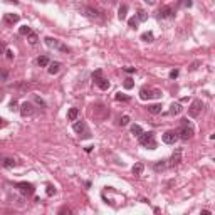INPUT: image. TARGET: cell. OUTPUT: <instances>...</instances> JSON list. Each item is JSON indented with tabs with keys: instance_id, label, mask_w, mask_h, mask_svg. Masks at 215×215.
<instances>
[{
	"instance_id": "cell-15",
	"label": "cell",
	"mask_w": 215,
	"mask_h": 215,
	"mask_svg": "<svg viewBox=\"0 0 215 215\" xmlns=\"http://www.w3.org/2000/svg\"><path fill=\"white\" fill-rule=\"evenodd\" d=\"M146 109H148V113H151V114H160L161 113V104L155 103V104H150Z\"/></svg>"
},
{
	"instance_id": "cell-10",
	"label": "cell",
	"mask_w": 215,
	"mask_h": 215,
	"mask_svg": "<svg viewBox=\"0 0 215 215\" xmlns=\"http://www.w3.org/2000/svg\"><path fill=\"white\" fill-rule=\"evenodd\" d=\"M20 114L24 116V118H27V116H32V114H34V104H32V103H29V101L22 103V106H20Z\"/></svg>"
},
{
	"instance_id": "cell-29",
	"label": "cell",
	"mask_w": 215,
	"mask_h": 215,
	"mask_svg": "<svg viewBox=\"0 0 215 215\" xmlns=\"http://www.w3.org/2000/svg\"><path fill=\"white\" fill-rule=\"evenodd\" d=\"M114 97H116V101H124V103H128V101L131 99L130 96H126V94H121V93H118Z\"/></svg>"
},
{
	"instance_id": "cell-2",
	"label": "cell",
	"mask_w": 215,
	"mask_h": 215,
	"mask_svg": "<svg viewBox=\"0 0 215 215\" xmlns=\"http://www.w3.org/2000/svg\"><path fill=\"white\" fill-rule=\"evenodd\" d=\"M93 81H94V84H96L99 89H103V91L109 89V81L103 76V71H101V69H97V71L93 72Z\"/></svg>"
},
{
	"instance_id": "cell-37",
	"label": "cell",
	"mask_w": 215,
	"mask_h": 215,
	"mask_svg": "<svg viewBox=\"0 0 215 215\" xmlns=\"http://www.w3.org/2000/svg\"><path fill=\"white\" fill-rule=\"evenodd\" d=\"M9 79V72L7 71H0V81H7Z\"/></svg>"
},
{
	"instance_id": "cell-28",
	"label": "cell",
	"mask_w": 215,
	"mask_h": 215,
	"mask_svg": "<svg viewBox=\"0 0 215 215\" xmlns=\"http://www.w3.org/2000/svg\"><path fill=\"white\" fill-rule=\"evenodd\" d=\"M123 86H124V89H131L133 86H135V81L131 79V77H126L124 82H123Z\"/></svg>"
},
{
	"instance_id": "cell-4",
	"label": "cell",
	"mask_w": 215,
	"mask_h": 215,
	"mask_svg": "<svg viewBox=\"0 0 215 215\" xmlns=\"http://www.w3.org/2000/svg\"><path fill=\"white\" fill-rule=\"evenodd\" d=\"M202 109H203V103L200 101V99H193L192 104L188 106V116L190 118H198L200 113H202Z\"/></svg>"
},
{
	"instance_id": "cell-27",
	"label": "cell",
	"mask_w": 215,
	"mask_h": 215,
	"mask_svg": "<svg viewBox=\"0 0 215 215\" xmlns=\"http://www.w3.org/2000/svg\"><path fill=\"white\" fill-rule=\"evenodd\" d=\"M27 37H29V42L32 44V46H35V44H37V40H39V37H37V34H35V32H30Z\"/></svg>"
},
{
	"instance_id": "cell-45",
	"label": "cell",
	"mask_w": 215,
	"mask_h": 215,
	"mask_svg": "<svg viewBox=\"0 0 215 215\" xmlns=\"http://www.w3.org/2000/svg\"><path fill=\"white\" fill-rule=\"evenodd\" d=\"M5 124H7V123H5V119H4V118H0V128L5 126Z\"/></svg>"
},
{
	"instance_id": "cell-20",
	"label": "cell",
	"mask_w": 215,
	"mask_h": 215,
	"mask_svg": "<svg viewBox=\"0 0 215 215\" xmlns=\"http://www.w3.org/2000/svg\"><path fill=\"white\" fill-rule=\"evenodd\" d=\"M143 163H136L135 166H133V170H131V172H133V175H135V177H139V175H141V173H143Z\"/></svg>"
},
{
	"instance_id": "cell-17",
	"label": "cell",
	"mask_w": 215,
	"mask_h": 215,
	"mask_svg": "<svg viewBox=\"0 0 215 215\" xmlns=\"http://www.w3.org/2000/svg\"><path fill=\"white\" fill-rule=\"evenodd\" d=\"M181 113V106L180 103H172V106H170V114H173V116H177V114Z\"/></svg>"
},
{
	"instance_id": "cell-46",
	"label": "cell",
	"mask_w": 215,
	"mask_h": 215,
	"mask_svg": "<svg viewBox=\"0 0 215 215\" xmlns=\"http://www.w3.org/2000/svg\"><path fill=\"white\" fill-rule=\"evenodd\" d=\"M5 2H13V4H19V0H5Z\"/></svg>"
},
{
	"instance_id": "cell-7",
	"label": "cell",
	"mask_w": 215,
	"mask_h": 215,
	"mask_svg": "<svg viewBox=\"0 0 215 215\" xmlns=\"http://www.w3.org/2000/svg\"><path fill=\"white\" fill-rule=\"evenodd\" d=\"M156 17H158V19H173V17H175V10H173L172 5H163V7L158 10Z\"/></svg>"
},
{
	"instance_id": "cell-1",
	"label": "cell",
	"mask_w": 215,
	"mask_h": 215,
	"mask_svg": "<svg viewBox=\"0 0 215 215\" xmlns=\"http://www.w3.org/2000/svg\"><path fill=\"white\" fill-rule=\"evenodd\" d=\"M138 138H139V145L146 146L148 150H155L156 148V139H155V133L153 131H146V133L143 131Z\"/></svg>"
},
{
	"instance_id": "cell-14",
	"label": "cell",
	"mask_w": 215,
	"mask_h": 215,
	"mask_svg": "<svg viewBox=\"0 0 215 215\" xmlns=\"http://www.w3.org/2000/svg\"><path fill=\"white\" fill-rule=\"evenodd\" d=\"M61 66H62V64H61L59 61L49 62V69H47V71H49V74H51V76H55V74H57V72L61 71Z\"/></svg>"
},
{
	"instance_id": "cell-35",
	"label": "cell",
	"mask_w": 215,
	"mask_h": 215,
	"mask_svg": "<svg viewBox=\"0 0 215 215\" xmlns=\"http://www.w3.org/2000/svg\"><path fill=\"white\" fill-rule=\"evenodd\" d=\"M17 106H19V103L15 101V99H13V101H12V103H10V104H9V109H10V111H17V109H19Z\"/></svg>"
},
{
	"instance_id": "cell-32",
	"label": "cell",
	"mask_w": 215,
	"mask_h": 215,
	"mask_svg": "<svg viewBox=\"0 0 215 215\" xmlns=\"http://www.w3.org/2000/svg\"><path fill=\"white\" fill-rule=\"evenodd\" d=\"M178 5H181V7H187V9H190V7L193 5V2H192V0H180V2H178Z\"/></svg>"
},
{
	"instance_id": "cell-22",
	"label": "cell",
	"mask_w": 215,
	"mask_h": 215,
	"mask_svg": "<svg viewBox=\"0 0 215 215\" xmlns=\"http://www.w3.org/2000/svg\"><path fill=\"white\" fill-rule=\"evenodd\" d=\"M153 39H155V35H153V32H145V34H141V40H145V42H153Z\"/></svg>"
},
{
	"instance_id": "cell-33",
	"label": "cell",
	"mask_w": 215,
	"mask_h": 215,
	"mask_svg": "<svg viewBox=\"0 0 215 215\" xmlns=\"http://www.w3.org/2000/svg\"><path fill=\"white\" fill-rule=\"evenodd\" d=\"M128 123H130V116H128V114H123L121 119H119V124H121V126H126Z\"/></svg>"
},
{
	"instance_id": "cell-25",
	"label": "cell",
	"mask_w": 215,
	"mask_h": 215,
	"mask_svg": "<svg viewBox=\"0 0 215 215\" xmlns=\"http://www.w3.org/2000/svg\"><path fill=\"white\" fill-rule=\"evenodd\" d=\"M30 32H32V29H30L29 25H22L20 29H19V34L20 35H29Z\"/></svg>"
},
{
	"instance_id": "cell-40",
	"label": "cell",
	"mask_w": 215,
	"mask_h": 215,
	"mask_svg": "<svg viewBox=\"0 0 215 215\" xmlns=\"http://www.w3.org/2000/svg\"><path fill=\"white\" fill-rule=\"evenodd\" d=\"M5 51H7V49H5V44L2 42V40H0V55L5 54Z\"/></svg>"
},
{
	"instance_id": "cell-6",
	"label": "cell",
	"mask_w": 215,
	"mask_h": 215,
	"mask_svg": "<svg viewBox=\"0 0 215 215\" xmlns=\"http://www.w3.org/2000/svg\"><path fill=\"white\" fill-rule=\"evenodd\" d=\"M15 187L19 188V192H20L24 197H30V195H34V192H35V187L32 185V183H29V181H19Z\"/></svg>"
},
{
	"instance_id": "cell-18",
	"label": "cell",
	"mask_w": 215,
	"mask_h": 215,
	"mask_svg": "<svg viewBox=\"0 0 215 215\" xmlns=\"http://www.w3.org/2000/svg\"><path fill=\"white\" fill-rule=\"evenodd\" d=\"M126 15H128V5H126V4H123L121 7H119V10H118V17H119V20H124V19H126Z\"/></svg>"
},
{
	"instance_id": "cell-26",
	"label": "cell",
	"mask_w": 215,
	"mask_h": 215,
	"mask_svg": "<svg viewBox=\"0 0 215 215\" xmlns=\"http://www.w3.org/2000/svg\"><path fill=\"white\" fill-rule=\"evenodd\" d=\"M165 168H166V163H165V160H160L158 163H155V170H156V172H163Z\"/></svg>"
},
{
	"instance_id": "cell-43",
	"label": "cell",
	"mask_w": 215,
	"mask_h": 215,
	"mask_svg": "<svg viewBox=\"0 0 215 215\" xmlns=\"http://www.w3.org/2000/svg\"><path fill=\"white\" fill-rule=\"evenodd\" d=\"M5 54H7V59H13V52L12 51H5Z\"/></svg>"
},
{
	"instance_id": "cell-19",
	"label": "cell",
	"mask_w": 215,
	"mask_h": 215,
	"mask_svg": "<svg viewBox=\"0 0 215 215\" xmlns=\"http://www.w3.org/2000/svg\"><path fill=\"white\" fill-rule=\"evenodd\" d=\"M84 12H86V15L91 17V19H97V17H99V12H97L96 9H93V7H86Z\"/></svg>"
},
{
	"instance_id": "cell-24",
	"label": "cell",
	"mask_w": 215,
	"mask_h": 215,
	"mask_svg": "<svg viewBox=\"0 0 215 215\" xmlns=\"http://www.w3.org/2000/svg\"><path fill=\"white\" fill-rule=\"evenodd\" d=\"M141 133H143V130H141V126H139V124H133V126H131V135L139 136Z\"/></svg>"
},
{
	"instance_id": "cell-21",
	"label": "cell",
	"mask_w": 215,
	"mask_h": 215,
	"mask_svg": "<svg viewBox=\"0 0 215 215\" xmlns=\"http://www.w3.org/2000/svg\"><path fill=\"white\" fill-rule=\"evenodd\" d=\"M49 62H51V61H49V57H47V55H40V57L37 59V64L40 66V67H47V66H49Z\"/></svg>"
},
{
	"instance_id": "cell-11",
	"label": "cell",
	"mask_w": 215,
	"mask_h": 215,
	"mask_svg": "<svg viewBox=\"0 0 215 215\" xmlns=\"http://www.w3.org/2000/svg\"><path fill=\"white\" fill-rule=\"evenodd\" d=\"M161 139H163V143H166V145H175V141L178 139V135H177V131H166Z\"/></svg>"
},
{
	"instance_id": "cell-42",
	"label": "cell",
	"mask_w": 215,
	"mask_h": 215,
	"mask_svg": "<svg viewBox=\"0 0 215 215\" xmlns=\"http://www.w3.org/2000/svg\"><path fill=\"white\" fill-rule=\"evenodd\" d=\"M181 124H183V126H192V124H190V121H188L187 118H183V119H181Z\"/></svg>"
},
{
	"instance_id": "cell-5",
	"label": "cell",
	"mask_w": 215,
	"mask_h": 215,
	"mask_svg": "<svg viewBox=\"0 0 215 215\" xmlns=\"http://www.w3.org/2000/svg\"><path fill=\"white\" fill-rule=\"evenodd\" d=\"M44 40H46V44H47L49 47H52V49H57V51H61V52H66V54H67V52H71V49H69L67 46H64V44L61 42V40H57V39L46 37Z\"/></svg>"
},
{
	"instance_id": "cell-38",
	"label": "cell",
	"mask_w": 215,
	"mask_h": 215,
	"mask_svg": "<svg viewBox=\"0 0 215 215\" xmlns=\"http://www.w3.org/2000/svg\"><path fill=\"white\" fill-rule=\"evenodd\" d=\"M34 101L37 103V104H40V106H42V108H44V106H46V103H44V101H42V99H40V97H39V96H34Z\"/></svg>"
},
{
	"instance_id": "cell-8",
	"label": "cell",
	"mask_w": 215,
	"mask_h": 215,
	"mask_svg": "<svg viewBox=\"0 0 215 215\" xmlns=\"http://www.w3.org/2000/svg\"><path fill=\"white\" fill-rule=\"evenodd\" d=\"M72 130L76 131L77 135L81 136V133H82V138H89V131L86 130V123L84 121H77V123H74V124H72Z\"/></svg>"
},
{
	"instance_id": "cell-13",
	"label": "cell",
	"mask_w": 215,
	"mask_h": 215,
	"mask_svg": "<svg viewBox=\"0 0 215 215\" xmlns=\"http://www.w3.org/2000/svg\"><path fill=\"white\" fill-rule=\"evenodd\" d=\"M19 15L17 13H5L4 15V24L5 25H13V24H17L19 22Z\"/></svg>"
},
{
	"instance_id": "cell-9",
	"label": "cell",
	"mask_w": 215,
	"mask_h": 215,
	"mask_svg": "<svg viewBox=\"0 0 215 215\" xmlns=\"http://www.w3.org/2000/svg\"><path fill=\"white\" fill-rule=\"evenodd\" d=\"M177 135H178V138H181V139H190L192 136H193V128L192 126H183V124H181V128L177 131Z\"/></svg>"
},
{
	"instance_id": "cell-44",
	"label": "cell",
	"mask_w": 215,
	"mask_h": 215,
	"mask_svg": "<svg viewBox=\"0 0 215 215\" xmlns=\"http://www.w3.org/2000/svg\"><path fill=\"white\" fill-rule=\"evenodd\" d=\"M145 2H146L148 5H155V2H156V0H145Z\"/></svg>"
},
{
	"instance_id": "cell-30",
	"label": "cell",
	"mask_w": 215,
	"mask_h": 215,
	"mask_svg": "<svg viewBox=\"0 0 215 215\" xmlns=\"http://www.w3.org/2000/svg\"><path fill=\"white\" fill-rule=\"evenodd\" d=\"M136 19H138L139 22H145L148 19V13L145 12V10H138V17H136Z\"/></svg>"
},
{
	"instance_id": "cell-23",
	"label": "cell",
	"mask_w": 215,
	"mask_h": 215,
	"mask_svg": "<svg viewBox=\"0 0 215 215\" xmlns=\"http://www.w3.org/2000/svg\"><path fill=\"white\" fill-rule=\"evenodd\" d=\"M2 165H4L5 168H13V166H15V160H12V158H4Z\"/></svg>"
},
{
	"instance_id": "cell-12",
	"label": "cell",
	"mask_w": 215,
	"mask_h": 215,
	"mask_svg": "<svg viewBox=\"0 0 215 215\" xmlns=\"http://www.w3.org/2000/svg\"><path fill=\"white\" fill-rule=\"evenodd\" d=\"M181 163V148H177L175 151H173L172 158H170V166H177V165Z\"/></svg>"
},
{
	"instance_id": "cell-16",
	"label": "cell",
	"mask_w": 215,
	"mask_h": 215,
	"mask_svg": "<svg viewBox=\"0 0 215 215\" xmlns=\"http://www.w3.org/2000/svg\"><path fill=\"white\" fill-rule=\"evenodd\" d=\"M77 116H79V109H77V108H71V109L67 111V119L69 121H76Z\"/></svg>"
},
{
	"instance_id": "cell-31",
	"label": "cell",
	"mask_w": 215,
	"mask_h": 215,
	"mask_svg": "<svg viewBox=\"0 0 215 215\" xmlns=\"http://www.w3.org/2000/svg\"><path fill=\"white\" fill-rule=\"evenodd\" d=\"M138 19H136V17H131L130 19V20H128V25H130L131 27V29H136V27H138Z\"/></svg>"
},
{
	"instance_id": "cell-39",
	"label": "cell",
	"mask_w": 215,
	"mask_h": 215,
	"mask_svg": "<svg viewBox=\"0 0 215 215\" xmlns=\"http://www.w3.org/2000/svg\"><path fill=\"white\" fill-rule=\"evenodd\" d=\"M66 212H67V214H72V210L71 208H67V207H62V208L59 210V214H66Z\"/></svg>"
},
{
	"instance_id": "cell-36",
	"label": "cell",
	"mask_w": 215,
	"mask_h": 215,
	"mask_svg": "<svg viewBox=\"0 0 215 215\" xmlns=\"http://www.w3.org/2000/svg\"><path fill=\"white\" fill-rule=\"evenodd\" d=\"M178 74H180V71H178V69H173V71H170V79H177Z\"/></svg>"
},
{
	"instance_id": "cell-3",
	"label": "cell",
	"mask_w": 215,
	"mask_h": 215,
	"mask_svg": "<svg viewBox=\"0 0 215 215\" xmlns=\"http://www.w3.org/2000/svg\"><path fill=\"white\" fill-rule=\"evenodd\" d=\"M139 97L146 101V99H155V97H161V91L160 89H153V88H141L139 89Z\"/></svg>"
},
{
	"instance_id": "cell-34",
	"label": "cell",
	"mask_w": 215,
	"mask_h": 215,
	"mask_svg": "<svg viewBox=\"0 0 215 215\" xmlns=\"http://www.w3.org/2000/svg\"><path fill=\"white\" fill-rule=\"evenodd\" d=\"M46 193L49 195V197H52V195L55 193V188H54V187H52V185H47V190H46Z\"/></svg>"
},
{
	"instance_id": "cell-41",
	"label": "cell",
	"mask_w": 215,
	"mask_h": 215,
	"mask_svg": "<svg viewBox=\"0 0 215 215\" xmlns=\"http://www.w3.org/2000/svg\"><path fill=\"white\" fill-rule=\"evenodd\" d=\"M124 71H126L128 74H133V72H136V69L135 67H124Z\"/></svg>"
}]
</instances>
